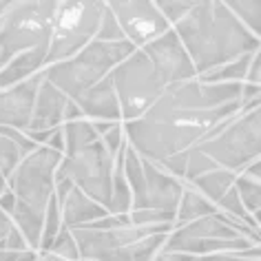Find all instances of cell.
Returning a JSON list of instances; mask_svg holds the SVG:
<instances>
[{
	"label": "cell",
	"mask_w": 261,
	"mask_h": 261,
	"mask_svg": "<svg viewBox=\"0 0 261 261\" xmlns=\"http://www.w3.org/2000/svg\"><path fill=\"white\" fill-rule=\"evenodd\" d=\"M0 261H38L36 250H5L0 248Z\"/></svg>",
	"instance_id": "30"
},
{
	"label": "cell",
	"mask_w": 261,
	"mask_h": 261,
	"mask_svg": "<svg viewBox=\"0 0 261 261\" xmlns=\"http://www.w3.org/2000/svg\"><path fill=\"white\" fill-rule=\"evenodd\" d=\"M18 3H20V0H0V20H3V18L7 16Z\"/></svg>",
	"instance_id": "34"
},
{
	"label": "cell",
	"mask_w": 261,
	"mask_h": 261,
	"mask_svg": "<svg viewBox=\"0 0 261 261\" xmlns=\"http://www.w3.org/2000/svg\"><path fill=\"white\" fill-rule=\"evenodd\" d=\"M47 54H49V44H42V47L31 49L27 54L18 56L16 60H11L5 69H0V91L11 89V87H16V84L29 80L31 75L40 73V71L47 67Z\"/></svg>",
	"instance_id": "17"
},
{
	"label": "cell",
	"mask_w": 261,
	"mask_h": 261,
	"mask_svg": "<svg viewBox=\"0 0 261 261\" xmlns=\"http://www.w3.org/2000/svg\"><path fill=\"white\" fill-rule=\"evenodd\" d=\"M109 80L115 87L124 122L140 120L168 89L144 49H138L133 56L117 64L111 71Z\"/></svg>",
	"instance_id": "5"
},
{
	"label": "cell",
	"mask_w": 261,
	"mask_h": 261,
	"mask_svg": "<svg viewBox=\"0 0 261 261\" xmlns=\"http://www.w3.org/2000/svg\"><path fill=\"white\" fill-rule=\"evenodd\" d=\"M47 252L56 254V257H62V259H71V261H82L80 259V248H77V241L73 237V230L64 226L60 234L56 237V241L51 244V248Z\"/></svg>",
	"instance_id": "25"
},
{
	"label": "cell",
	"mask_w": 261,
	"mask_h": 261,
	"mask_svg": "<svg viewBox=\"0 0 261 261\" xmlns=\"http://www.w3.org/2000/svg\"><path fill=\"white\" fill-rule=\"evenodd\" d=\"M38 261H71V259L56 257V254H51V252H38Z\"/></svg>",
	"instance_id": "36"
},
{
	"label": "cell",
	"mask_w": 261,
	"mask_h": 261,
	"mask_svg": "<svg viewBox=\"0 0 261 261\" xmlns=\"http://www.w3.org/2000/svg\"><path fill=\"white\" fill-rule=\"evenodd\" d=\"M155 261H261L254 257H246L241 252H224V254H184V252H160Z\"/></svg>",
	"instance_id": "24"
},
{
	"label": "cell",
	"mask_w": 261,
	"mask_h": 261,
	"mask_svg": "<svg viewBox=\"0 0 261 261\" xmlns=\"http://www.w3.org/2000/svg\"><path fill=\"white\" fill-rule=\"evenodd\" d=\"M0 248H5V250H31V248H29V241L24 239V234L18 230L16 226L11 228V232L7 234V237L0 241Z\"/></svg>",
	"instance_id": "29"
},
{
	"label": "cell",
	"mask_w": 261,
	"mask_h": 261,
	"mask_svg": "<svg viewBox=\"0 0 261 261\" xmlns=\"http://www.w3.org/2000/svg\"><path fill=\"white\" fill-rule=\"evenodd\" d=\"M104 9L107 0H64L51 29L47 67L69 60L95 40Z\"/></svg>",
	"instance_id": "6"
},
{
	"label": "cell",
	"mask_w": 261,
	"mask_h": 261,
	"mask_svg": "<svg viewBox=\"0 0 261 261\" xmlns=\"http://www.w3.org/2000/svg\"><path fill=\"white\" fill-rule=\"evenodd\" d=\"M64 228V219H62V208L58 204V199L54 197L51 204L47 208V217H44V234H42V246L40 252H47L51 244L56 241V237L60 234V230Z\"/></svg>",
	"instance_id": "22"
},
{
	"label": "cell",
	"mask_w": 261,
	"mask_h": 261,
	"mask_svg": "<svg viewBox=\"0 0 261 261\" xmlns=\"http://www.w3.org/2000/svg\"><path fill=\"white\" fill-rule=\"evenodd\" d=\"M73 104L91 122H124L120 100H117L115 87L109 77L97 87L89 89L87 93H82L77 100H73Z\"/></svg>",
	"instance_id": "14"
},
{
	"label": "cell",
	"mask_w": 261,
	"mask_h": 261,
	"mask_svg": "<svg viewBox=\"0 0 261 261\" xmlns=\"http://www.w3.org/2000/svg\"><path fill=\"white\" fill-rule=\"evenodd\" d=\"M11 228H14V221H11L9 215L5 213L3 208H0V241H3L11 232Z\"/></svg>",
	"instance_id": "32"
},
{
	"label": "cell",
	"mask_w": 261,
	"mask_h": 261,
	"mask_svg": "<svg viewBox=\"0 0 261 261\" xmlns=\"http://www.w3.org/2000/svg\"><path fill=\"white\" fill-rule=\"evenodd\" d=\"M107 5L120 20L126 38L140 49L173 29L155 0H107Z\"/></svg>",
	"instance_id": "10"
},
{
	"label": "cell",
	"mask_w": 261,
	"mask_h": 261,
	"mask_svg": "<svg viewBox=\"0 0 261 261\" xmlns=\"http://www.w3.org/2000/svg\"><path fill=\"white\" fill-rule=\"evenodd\" d=\"M51 27L42 20L36 0H20L0 20V69L18 56L49 44Z\"/></svg>",
	"instance_id": "9"
},
{
	"label": "cell",
	"mask_w": 261,
	"mask_h": 261,
	"mask_svg": "<svg viewBox=\"0 0 261 261\" xmlns=\"http://www.w3.org/2000/svg\"><path fill=\"white\" fill-rule=\"evenodd\" d=\"M173 29L193 58L199 77L261 49V38L246 27L224 0H204Z\"/></svg>",
	"instance_id": "2"
},
{
	"label": "cell",
	"mask_w": 261,
	"mask_h": 261,
	"mask_svg": "<svg viewBox=\"0 0 261 261\" xmlns=\"http://www.w3.org/2000/svg\"><path fill=\"white\" fill-rule=\"evenodd\" d=\"M117 155L111 153L100 138L73 155H64L58 177H69L77 188H82L89 197H93L97 204H102L109 211L111 201H113Z\"/></svg>",
	"instance_id": "7"
},
{
	"label": "cell",
	"mask_w": 261,
	"mask_h": 261,
	"mask_svg": "<svg viewBox=\"0 0 261 261\" xmlns=\"http://www.w3.org/2000/svg\"><path fill=\"white\" fill-rule=\"evenodd\" d=\"M252 217H254V221H257V226H259V230H261V211L252 213Z\"/></svg>",
	"instance_id": "38"
},
{
	"label": "cell",
	"mask_w": 261,
	"mask_h": 261,
	"mask_svg": "<svg viewBox=\"0 0 261 261\" xmlns=\"http://www.w3.org/2000/svg\"><path fill=\"white\" fill-rule=\"evenodd\" d=\"M142 49L146 51V56L151 58V62L155 64V69L160 71V75L164 77V82L168 87L199 77L197 69H195V64H193V58L188 56V51L184 44H181L175 29L162 34L160 38H155V40L144 44Z\"/></svg>",
	"instance_id": "11"
},
{
	"label": "cell",
	"mask_w": 261,
	"mask_h": 261,
	"mask_svg": "<svg viewBox=\"0 0 261 261\" xmlns=\"http://www.w3.org/2000/svg\"><path fill=\"white\" fill-rule=\"evenodd\" d=\"M217 211H219L217 204H213L211 199L204 197L197 188L186 181L184 195H181V201H179V208H177V224H191L195 219L215 215Z\"/></svg>",
	"instance_id": "19"
},
{
	"label": "cell",
	"mask_w": 261,
	"mask_h": 261,
	"mask_svg": "<svg viewBox=\"0 0 261 261\" xmlns=\"http://www.w3.org/2000/svg\"><path fill=\"white\" fill-rule=\"evenodd\" d=\"M244 82H179L140 120L124 122L128 144L144 160L162 166L166 160L195 148L224 120L241 113Z\"/></svg>",
	"instance_id": "1"
},
{
	"label": "cell",
	"mask_w": 261,
	"mask_h": 261,
	"mask_svg": "<svg viewBox=\"0 0 261 261\" xmlns=\"http://www.w3.org/2000/svg\"><path fill=\"white\" fill-rule=\"evenodd\" d=\"M195 148L208 155L219 168L244 173L261 158V107L241 111L217 124Z\"/></svg>",
	"instance_id": "4"
},
{
	"label": "cell",
	"mask_w": 261,
	"mask_h": 261,
	"mask_svg": "<svg viewBox=\"0 0 261 261\" xmlns=\"http://www.w3.org/2000/svg\"><path fill=\"white\" fill-rule=\"evenodd\" d=\"M201 3H204V0H155V5H158L162 14L171 20L173 27L188 14V11H193Z\"/></svg>",
	"instance_id": "26"
},
{
	"label": "cell",
	"mask_w": 261,
	"mask_h": 261,
	"mask_svg": "<svg viewBox=\"0 0 261 261\" xmlns=\"http://www.w3.org/2000/svg\"><path fill=\"white\" fill-rule=\"evenodd\" d=\"M38 146L40 144H36L22 130L0 126V173L7 177V181L14 175L16 168L20 166V162L29 153H34Z\"/></svg>",
	"instance_id": "16"
},
{
	"label": "cell",
	"mask_w": 261,
	"mask_h": 261,
	"mask_svg": "<svg viewBox=\"0 0 261 261\" xmlns=\"http://www.w3.org/2000/svg\"><path fill=\"white\" fill-rule=\"evenodd\" d=\"M7 188H9V181H7V177H5L3 173H0V195L7 191Z\"/></svg>",
	"instance_id": "37"
},
{
	"label": "cell",
	"mask_w": 261,
	"mask_h": 261,
	"mask_svg": "<svg viewBox=\"0 0 261 261\" xmlns=\"http://www.w3.org/2000/svg\"><path fill=\"white\" fill-rule=\"evenodd\" d=\"M69 97L62 93L56 84H51L44 77L40 91H38V100H36V109H34V117H31V126L27 130V135H36V133H47L54 135L58 128L62 126L64 115L69 109Z\"/></svg>",
	"instance_id": "13"
},
{
	"label": "cell",
	"mask_w": 261,
	"mask_h": 261,
	"mask_svg": "<svg viewBox=\"0 0 261 261\" xmlns=\"http://www.w3.org/2000/svg\"><path fill=\"white\" fill-rule=\"evenodd\" d=\"M16 204H18V197H16V193L11 191V188H7V191L0 195V208H3V211L7 213L9 217H11V213H14Z\"/></svg>",
	"instance_id": "31"
},
{
	"label": "cell",
	"mask_w": 261,
	"mask_h": 261,
	"mask_svg": "<svg viewBox=\"0 0 261 261\" xmlns=\"http://www.w3.org/2000/svg\"><path fill=\"white\" fill-rule=\"evenodd\" d=\"M244 173H248V175H252V177H257V179H261V158L254 162V164H250L246 168Z\"/></svg>",
	"instance_id": "35"
},
{
	"label": "cell",
	"mask_w": 261,
	"mask_h": 261,
	"mask_svg": "<svg viewBox=\"0 0 261 261\" xmlns=\"http://www.w3.org/2000/svg\"><path fill=\"white\" fill-rule=\"evenodd\" d=\"M171 232H158V234H151V237H144L142 241H138L133 248H130V257L133 261H155L158 254L162 252L166 239Z\"/></svg>",
	"instance_id": "23"
},
{
	"label": "cell",
	"mask_w": 261,
	"mask_h": 261,
	"mask_svg": "<svg viewBox=\"0 0 261 261\" xmlns=\"http://www.w3.org/2000/svg\"><path fill=\"white\" fill-rule=\"evenodd\" d=\"M252 58H254V54L241 56L237 60H232V62L224 64V67L211 71V73L201 75L199 80H204V82H246L248 71H250V64H252Z\"/></svg>",
	"instance_id": "20"
},
{
	"label": "cell",
	"mask_w": 261,
	"mask_h": 261,
	"mask_svg": "<svg viewBox=\"0 0 261 261\" xmlns=\"http://www.w3.org/2000/svg\"><path fill=\"white\" fill-rule=\"evenodd\" d=\"M234 186H237L239 197L244 201V206L248 208V213L261 211V179L252 177V175H248V173H239Z\"/></svg>",
	"instance_id": "21"
},
{
	"label": "cell",
	"mask_w": 261,
	"mask_h": 261,
	"mask_svg": "<svg viewBox=\"0 0 261 261\" xmlns=\"http://www.w3.org/2000/svg\"><path fill=\"white\" fill-rule=\"evenodd\" d=\"M62 160V151H56L49 144H40L14 171L9 177V188L27 206L47 213L51 199L56 197V181Z\"/></svg>",
	"instance_id": "8"
},
{
	"label": "cell",
	"mask_w": 261,
	"mask_h": 261,
	"mask_svg": "<svg viewBox=\"0 0 261 261\" xmlns=\"http://www.w3.org/2000/svg\"><path fill=\"white\" fill-rule=\"evenodd\" d=\"M64 3V0H36L38 5V11H40L42 20L49 24L51 29H54V20L58 16V11H60V5Z\"/></svg>",
	"instance_id": "28"
},
{
	"label": "cell",
	"mask_w": 261,
	"mask_h": 261,
	"mask_svg": "<svg viewBox=\"0 0 261 261\" xmlns=\"http://www.w3.org/2000/svg\"><path fill=\"white\" fill-rule=\"evenodd\" d=\"M44 77L47 75H44L42 69L40 73L31 75L29 80L0 91V126L18 128L22 133H27L31 126V117H34L38 91H40Z\"/></svg>",
	"instance_id": "12"
},
{
	"label": "cell",
	"mask_w": 261,
	"mask_h": 261,
	"mask_svg": "<svg viewBox=\"0 0 261 261\" xmlns=\"http://www.w3.org/2000/svg\"><path fill=\"white\" fill-rule=\"evenodd\" d=\"M62 208V219L67 228H80L87 224H93L97 219H104L107 215H111L102 204H97L93 197H89L82 188L73 186L69 191V195L62 201H58Z\"/></svg>",
	"instance_id": "15"
},
{
	"label": "cell",
	"mask_w": 261,
	"mask_h": 261,
	"mask_svg": "<svg viewBox=\"0 0 261 261\" xmlns=\"http://www.w3.org/2000/svg\"><path fill=\"white\" fill-rule=\"evenodd\" d=\"M237 177H239V173L226 171V168H215V171L199 175L197 179L188 181V184L197 188V191L204 195V197L211 199L213 204H219V201L224 199V195L237 184Z\"/></svg>",
	"instance_id": "18"
},
{
	"label": "cell",
	"mask_w": 261,
	"mask_h": 261,
	"mask_svg": "<svg viewBox=\"0 0 261 261\" xmlns=\"http://www.w3.org/2000/svg\"><path fill=\"white\" fill-rule=\"evenodd\" d=\"M140 47H135L128 40L120 42H89L80 54H75L69 60L56 62L44 69V75L51 84H56L71 102L77 100L89 89L97 87L102 80H107L117 64L124 62L128 56H133Z\"/></svg>",
	"instance_id": "3"
},
{
	"label": "cell",
	"mask_w": 261,
	"mask_h": 261,
	"mask_svg": "<svg viewBox=\"0 0 261 261\" xmlns=\"http://www.w3.org/2000/svg\"><path fill=\"white\" fill-rule=\"evenodd\" d=\"M97 40L102 42H120V40H126V34H124L120 20L115 18V14L109 9H104V16H102V22H100V31H97Z\"/></svg>",
	"instance_id": "27"
},
{
	"label": "cell",
	"mask_w": 261,
	"mask_h": 261,
	"mask_svg": "<svg viewBox=\"0 0 261 261\" xmlns=\"http://www.w3.org/2000/svg\"><path fill=\"white\" fill-rule=\"evenodd\" d=\"M47 144H49L51 148H56V151H62V153H64V135H62V126L58 128L54 135H51Z\"/></svg>",
	"instance_id": "33"
}]
</instances>
